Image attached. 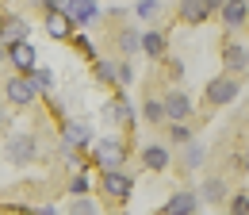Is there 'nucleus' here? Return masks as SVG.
Here are the masks:
<instances>
[{
    "label": "nucleus",
    "instance_id": "c756f323",
    "mask_svg": "<svg viewBox=\"0 0 249 215\" xmlns=\"http://www.w3.org/2000/svg\"><path fill=\"white\" fill-rule=\"evenodd\" d=\"M77 50H81L85 58H92V42H89V39H77Z\"/></svg>",
    "mask_w": 249,
    "mask_h": 215
},
{
    "label": "nucleus",
    "instance_id": "ddd939ff",
    "mask_svg": "<svg viewBox=\"0 0 249 215\" xmlns=\"http://www.w3.org/2000/svg\"><path fill=\"white\" fill-rule=\"evenodd\" d=\"M246 46H242V42H230V46H226V50H222V65H226V69H230V73H246Z\"/></svg>",
    "mask_w": 249,
    "mask_h": 215
},
{
    "label": "nucleus",
    "instance_id": "9d476101",
    "mask_svg": "<svg viewBox=\"0 0 249 215\" xmlns=\"http://www.w3.org/2000/svg\"><path fill=\"white\" fill-rule=\"evenodd\" d=\"M161 108H165V119H188L192 116V104H188L184 92H169Z\"/></svg>",
    "mask_w": 249,
    "mask_h": 215
},
{
    "label": "nucleus",
    "instance_id": "dca6fc26",
    "mask_svg": "<svg viewBox=\"0 0 249 215\" xmlns=\"http://www.w3.org/2000/svg\"><path fill=\"white\" fill-rule=\"evenodd\" d=\"M211 12H207V4L203 0H180V20L184 23H203Z\"/></svg>",
    "mask_w": 249,
    "mask_h": 215
},
{
    "label": "nucleus",
    "instance_id": "39448f33",
    "mask_svg": "<svg viewBox=\"0 0 249 215\" xmlns=\"http://www.w3.org/2000/svg\"><path fill=\"white\" fill-rule=\"evenodd\" d=\"M104 192H107V200H126L130 196V188H134V181L126 177V173H119V169H104Z\"/></svg>",
    "mask_w": 249,
    "mask_h": 215
},
{
    "label": "nucleus",
    "instance_id": "0eeeda50",
    "mask_svg": "<svg viewBox=\"0 0 249 215\" xmlns=\"http://www.w3.org/2000/svg\"><path fill=\"white\" fill-rule=\"evenodd\" d=\"M27 35H31L27 20H19V16H4L0 20V42H23Z\"/></svg>",
    "mask_w": 249,
    "mask_h": 215
},
{
    "label": "nucleus",
    "instance_id": "a878e982",
    "mask_svg": "<svg viewBox=\"0 0 249 215\" xmlns=\"http://www.w3.org/2000/svg\"><path fill=\"white\" fill-rule=\"evenodd\" d=\"M89 188H92V184H89V177H85V173H77V177H73V184H69V192H73V196H89Z\"/></svg>",
    "mask_w": 249,
    "mask_h": 215
},
{
    "label": "nucleus",
    "instance_id": "b1692460",
    "mask_svg": "<svg viewBox=\"0 0 249 215\" xmlns=\"http://www.w3.org/2000/svg\"><path fill=\"white\" fill-rule=\"evenodd\" d=\"M203 157H207V150H203V146H199V142H192V146H188V169H196V165H199V161H203Z\"/></svg>",
    "mask_w": 249,
    "mask_h": 215
},
{
    "label": "nucleus",
    "instance_id": "393cba45",
    "mask_svg": "<svg viewBox=\"0 0 249 215\" xmlns=\"http://www.w3.org/2000/svg\"><path fill=\"white\" fill-rule=\"evenodd\" d=\"M230 215H249V196L246 192H238V196L230 200Z\"/></svg>",
    "mask_w": 249,
    "mask_h": 215
},
{
    "label": "nucleus",
    "instance_id": "6ab92c4d",
    "mask_svg": "<svg viewBox=\"0 0 249 215\" xmlns=\"http://www.w3.org/2000/svg\"><path fill=\"white\" fill-rule=\"evenodd\" d=\"M203 200H207V204H218V200H226V181H218V177L203 181Z\"/></svg>",
    "mask_w": 249,
    "mask_h": 215
},
{
    "label": "nucleus",
    "instance_id": "473e14b6",
    "mask_svg": "<svg viewBox=\"0 0 249 215\" xmlns=\"http://www.w3.org/2000/svg\"><path fill=\"white\" fill-rule=\"evenodd\" d=\"M0 61H8V42H0Z\"/></svg>",
    "mask_w": 249,
    "mask_h": 215
},
{
    "label": "nucleus",
    "instance_id": "a211bd4d",
    "mask_svg": "<svg viewBox=\"0 0 249 215\" xmlns=\"http://www.w3.org/2000/svg\"><path fill=\"white\" fill-rule=\"evenodd\" d=\"M27 77H31L35 92H42V96H50V92H54V73H50V69H31Z\"/></svg>",
    "mask_w": 249,
    "mask_h": 215
},
{
    "label": "nucleus",
    "instance_id": "c85d7f7f",
    "mask_svg": "<svg viewBox=\"0 0 249 215\" xmlns=\"http://www.w3.org/2000/svg\"><path fill=\"white\" fill-rule=\"evenodd\" d=\"M134 12H138L142 20H150V16L157 12V0H138V4H134Z\"/></svg>",
    "mask_w": 249,
    "mask_h": 215
},
{
    "label": "nucleus",
    "instance_id": "5701e85b",
    "mask_svg": "<svg viewBox=\"0 0 249 215\" xmlns=\"http://www.w3.org/2000/svg\"><path fill=\"white\" fill-rule=\"evenodd\" d=\"M115 81H119V85H130V81H134V69H130V61H115Z\"/></svg>",
    "mask_w": 249,
    "mask_h": 215
},
{
    "label": "nucleus",
    "instance_id": "7ed1b4c3",
    "mask_svg": "<svg viewBox=\"0 0 249 215\" xmlns=\"http://www.w3.org/2000/svg\"><path fill=\"white\" fill-rule=\"evenodd\" d=\"M4 92H8V100H12L16 108H27V104H31L35 96H38L27 73H16V77H8V85H4Z\"/></svg>",
    "mask_w": 249,
    "mask_h": 215
},
{
    "label": "nucleus",
    "instance_id": "2f4dec72",
    "mask_svg": "<svg viewBox=\"0 0 249 215\" xmlns=\"http://www.w3.org/2000/svg\"><path fill=\"white\" fill-rule=\"evenodd\" d=\"M203 4H207V12H218V8H222V0H203Z\"/></svg>",
    "mask_w": 249,
    "mask_h": 215
},
{
    "label": "nucleus",
    "instance_id": "9b49d317",
    "mask_svg": "<svg viewBox=\"0 0 249 215\" xmlns=\"http://www.w3.org/2000/svg\"><path fill=\"white\" fill-rule=\"evenodd\" d=\"M89 138H92V123H85V119L65 123V142H69V146H85Z\"/></svg>",
    "mask_w": 249,
    "mask_h": 215
},
{
    "label": "nucleus",
    "instance_id": "aec40b11",
    "mask_svg": "<svg viewBox=\"0 0 249 215\" xmlns=\"http://www.w3.org/2000/svg\"><path fill=\"white\" fill-rule=\"evenodd\" d=\"M69 215H100V212H96V204L89 200V196H73V208H69Z\"/></svg>",
    "mask_w": 249,
    "mask_h": 215
},
{
    "label": "nucleus",
    "instance_id": "f8f14e48",
    "mask_svg": "<svg viewBox=\"0 0 249 215\" xmlns=\"http://www.w3.org/2000/svg\"><path fill=\"white\" fill-rule=\"evenodd\" d=\"M69 27H73V20L65 16L62 8H46V31H50L54 39H65V35H69Z\"/></svg>",
    "mask_w": 249,
    "mask_h": 215
},
{
    "label": "nucleus",
    "instance_id": "f3484780",
    "mask_svg": "<svg viewBox=\"0 0 249 215\" xmlns=\"http://www.w3.org/2000/svg\"><path fill=\"white\" fill-rule=\"evenodd\" d=\"M142 161H146V169L161 173V169H169V150H165V146H146V150H142Z\"/></svg>",
    "mask_w": 249,
    "mask_h": 215
},
{
    "label": "nucleus",
    "instance_id": "2eb2a0df",
    "mask_svg": "<svg viewBox=\"0 0 249 215\" xmlns=\"http://www.w3.org/2000/svg\"><path fill=\"white\" fill-rule=\"evenodd\" d=\"M138 50H146L150 58H161L165 54V35L161 31H142L138 35Z\"/></svg>",
    "mask_w": 249,
    "mask_h": 215
},
{
    "label": "nucleus",
    "instance_id": "6e6552de",
    "mask_svg": "<svg viewBox=\"0 0 249 215\" xmlns=\"http://www.w3.org/2000/svg\"><path fill=\"white\" fill-rule=\"evenodd\" d=\"M218 12H222V23H226V27H246V16H249V4L246 0H222V8H218Z\"/></svg>",
    "mask_w": 249,
    "mask_h": 215
},
{
    "label": "nucleus",
    "instance_id": "1a4fd4ad",
    "mask_svg": "<svg viewBox=\"0 0 249 215\" xmlns=\"http://www.w3.org/2000/svg\"><path fill=\"white\" fill-rule=\"evenodd\" d=\"M196 208H199L196 192H173L165 204V215H196Z\"/></svg>",
    "mask_w": 249,
    "mask_h": 215
},
{
    "label": "nucleus",
    "instance_id": "412c9836",
    "mask_svg": "<svg viewBox=\"0 0 249 215\" xmlns=\"http://www.w3.org/2000/svg\"><path fill=\"white\" fill-rule=\"evenodd\" d=\"M169 135H173V142H188V138H192V131L184 127V119H173V123H169Z\"/></svg>",
    "mask_w": 249,
    "mask_h": 215
},
{
    "label": "nucleus",
    "instance_id": "f257e3e1",
    "mask_svg": "<svg viewBox=\"0 0 249 215\" xmlns=\"http://www.w3.org/2000/svg\"><path fill=\"white\" fill-rule=\"evenodd\" d=\"M35 150H38L35 135H12V138H8V146H4V154H8V161H12V165H31V161H35Z\"/></svg>",
    "mask_w": 249,
    "mask_h": 215
},
{
    "label": "nucleus",
    "instance_id": "cd10ccee",
    "mask_svg": "<svg viewBox=\"0 0 249 215\" xmlns=\"http://www.w3.org/2000/svg\"><path fill=\"white\" fill-rule=\"evenodd\" d=\"M146 119H150V123H165V108H161L157 100H150V104H146Z\"/></svg>",
    "mask_w": 249,
    "mask_h": 215
},
{
    "label": "nucleus",
    "instance_id": "4468645a",
    "mask_svg": "<svg viewBox=\"0 0 249 215\" xmlns=\"http://www.w3.org/2000/svg\"><path fill=\"white\" fill-rule=\"evenodd\" d=\"M65 16H69L73 23H92V20H96V4H92V0H69Z\"/></svg>",
    "mask_w": 249,
    "mask_h": 215
},
{
    "label": "nucleus",
    "instance_id": "4be33fe9",
    "mask_svg": "<svg viewBox=\"0 0 249 215\" xmlns=\"http://www.w3.org/2000/svg\"><path fill=\"white\" fill-rule=\"evenodd\" d=\"M96 77L107 81V85H115V61H96Z\"/></svg>",
    "mask_w": 249,
    "mask_h": 215
},
{
    "label": "nucleus",
    "instance_id": "423d86ee",
    "mask_svg": "<svg viewBox=\"0 0 249 215\" xmlns=\"http://www.w3.org/2000/svg\"><path fill=\"white\" fill-rule=\"evenodd\" d=\"M8 61L16 65V73H31V69H35L31 42H27V39H23V42H12V46H8Z\"/></svg>",
    "mask_w": 249,
    "mask_h": 215
},
{
    "label": "nucleus",
    "instance_id": "20e7f679",
    "mask_svg": "<svg viewBox=\"0 0 249 215\" xmlns=\"http://www.w3.org/2000/svg\"><path fill=\"white\" fill-rule=\"evenodd\" d=\"M238 92H242V81H234V73H230V77H215L207 85V100L211 104H234Z\"/></svg>",
    "mask_w": 249,
    "mask_h": 215
},
{
    "label": "nucleus",
    "instance_id": "7c9ffc66",
    "mask_svg": "<svg viewBox=\"0 0 249 215\" xmlns=\"http://www.w3.org/2000/svg\"><path fill=\"white\" fill-rule=\"evenodd\" d=\"M27 4H42V8H58V0H27Z\"/></svg>",
    "mask_w": 249,
    "mask_h": 215
},
{
    "label": "nucleus",
    "instance_id": "f03ea898",
    "mask_svg": "<svg viewBox=\"0 0 249 215\" xmlns=\"http://www.w3.org/2000/svg\"><path fill=\"white\" fill-rule=\"evenodd\" d=\"M96 161H100V169H123L126 146L119 138H100V142H96Z\"/></svg>",
    "mask_w": 249,
    "mask_h": 215
},
{
    "label": "nucleus",
    "instance_id": "bb28decb",
    "mask_svg": "<svg viewBox=\"0 0 249 215\" xmlns=\"http://www.w3.org/2000/svg\"><path fill=\"white\" fill-rule=\"evenodd\" d=\"M119 46H123L126 54H134V50H138V31H123V35H119Z\"/></svg>",
    "mask_w": 249,
    "mask_h": 215
}]
</instances>
